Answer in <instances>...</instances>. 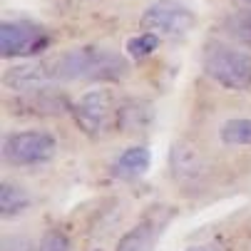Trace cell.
<instances>
[{"instance_id":"14","label":"cell","mask_w":251,"mask_h":251,"mask_svg":"<svg viewBox=\"0 0 251 251\" xmlns=\"http://www.w3.org/2000/svg\"><path fill=\"white\" fill-rule=\"evenodd\" d=\"M38 251H73V244H70V239H67L62 231L50 229V231H45V236L40 239Z\"/></svg>"},{"instance_id":"8","label":"cell","mask_w":251,"mask_h":251,"mask_svg":"<svg viewBox=\"0 0 251 251\" xmlns=\"http://www.w3.org/2000/svg\"><path fill=\"white\" fill-rule=\"evenodd\" d=\"M150 162H152V157L145 147H129L120 154V159L115 164V172L122 179H137L150 169Z\"/></svg>"},{"instance_id":"2","label":"cell","mask_w":251,"mask_h":251,"mask_svg":"<svg viewBox=\"0 0 251 251\" xmlns=\"http://www.w3.org/2000/svg\"><path fill=\"white\" fill-rule=\"evenodd\" d=\"M204 73L226 90H249L251 55L224 43H209L204 48Z\"/></svg>"},{"instance_id":"9","label":"cell","mask_w":251,"mask_h":251,"mask_svg":"<svg viewBox=\"0 0 251 251\" xmlns=\"http://www.w3.org/2000/svg\"><path fill=\"white\" fill-rule=\"evenodd\" d=\"M219 137L229 147H251V120H226L219 127Z\"/></svg>"},{"instance_id":"4","label":"cell","mask_w":251,"mask_h":251,"mask_svg":"<svg viewBox=\"0 0 251 251\" xmlns=\"http://www.w3.org/2000/svg\"><path fill=\"white\" fill-rule=\"evenodd\" d=\"M50 35L30 20H5L0 25V52L3 57H32L45 52Z\"/></svg>"},{"instance_id":"11","label":"cell","mask_w":251,"mask_h":251,"mask_svg":"<svg viewBox=\"0 0 251 251\" xmlns=\"http://www.w3.org/2000/svg\"><path fill=\"white\" fill-rule=\"evenodd\" d=\"M30 206V197L13 184H3V192H0V209H3V217H15L23 209Z\"/></svg>"},{"instance_id":"7","label":"cell","mask_w":251,"mask_h":251,"mask_svg":"<svg viewBox=\"0 0 251 251\" xmlns=\"http://www.w3.org/2000/svg\"><path fill=\"white\" fill-rule=\"evenodd\" d=\"M162 226H164V222H159L157 217L142 219L132 231H127L120 239L115 251H152L157 239H159V234H162Z\"/></svg>"},{"instance_id":"6","label":"cell","mask_w":251,"mask_h":251,"mask_svg":"<svg viewBox=\"0 0 251 251\" xmlns=\"http://www.w3.org/2000/svg\"><path fill=\"white\" fill-rule=\"evenodd\" d=\"M73 117L87 137H100L112 120V95L107 90L85 92L73 107Z\"/></svg>"},{"instance_id":"5","label":"cell","mask_w":251,"mask_h":251,"mask_svg":"<svg viewBox=\"0 0 251 251\" xmlns=\"http://www.w3.org/2000/svg\"><path fill=\"white\" fill-rule=\"evenodd\" d=\"M139 25L145 32H154L159 38H182L194 27V15L179 3L159 0L145 10Z\"/></svg>"},{"instance_id":"15","label":"cell","mask_w":251,"mask_h":251,"mask_svg":"<svg viewBox=\"0 0 251 251\" xmlns=\"http://www.w3.org/2000/svg\"><path fill=\"white\" fill-rule=\"evenodd\" d=\"M3 251H32V246L25 239H13V241H5Z\"/></svg>"},{"instance_id":"10","label":"cell","mask_w":251,"mask_h":251,"mask_svg":"<svg viewBox=\"0 0 251 251\" xmlns=\"http://www.w3.org/2000/svg\"><path fill=\"white\" fill-rule=\"evenodd\" d=\"M150 120V110L139 102L125 104L122 110L117 112V129L120 132H137L139 127H145Z\"/></svg>"},{"instance_id":"12","label":"cell","mask_w":251,"mask_h":251,"mask_svg":"<svg viewBox=\"0 0 251 251\" xmlns=\"http://www.w3.org/2000/svg\"><path fill=\"white\" fill-rule=\"evenodd\" d=\"M157 48H159V35H154V32H142V35H137V38L127 40V55L134 57V60L150 57Z\"/></svg>"},{"instance_id":"16","label":"cell","mask_w":251,"mask_h":251,"mask_svg":"<svg viewBox=\"0 0 251 251\" xmlns=\"http://www.w3.org/2000/svg\"><path fill=\"white\" fill-rule=\"evenodd\" d=\"M187 251H219V246H214V244H199V246H192Z\"/></svg>"},{"instance_id":"3","label":"cell","mask_w":251,"mask_h":251,"mask_svg":"<svg viewBox=\"0 0 251 251\" xmlns=\"http://www.w3.org/2000/svg\"><path fill=\"white\" fill-rule=\"evenodd\" d=\"M55 150H57V142L50 132L25 129V132H15L5 139L3 157L8 164L30 167V164H43V162L52 159Z\"/></svg>"},{"instance_id":"17","label":"cell","mask_w":251,"mask_h":251,"mask_svg":"<svg viewBox=\"0 0 251 251\" xmlns=\"http://www.w3.org/2000/svg\"><path fill=\"white\" fill-rule=\"evenodd\" d=\"M241 3H251V0H241Z\"/></svg>"},{"instance_id":"13","label":"cell","mask_w":251,"mask_h":251,"mask_svg":"<svg viewBox=\"0 0 251 251\" xmlns=\"http://www.w3.org/2000/svg\"><path fill=\"white\" fill-rule=\"evenodd\" d=\"M226 30L244 45H251V10H239L226 18Z\"/></svg>"},{"instance_id":"1","label":"cell","mask_w":251,"mask_h":251,"mask_svg":"<svg viewBox=\"0 0 251 251\" xmlns=\"http://www.w3.org/2000/svg\"><path fill=\"white\" fill-rule=\"evenodd\" d=\"M50 73L55 82L70 80H120L127 70V62L110 50L100 48H80L62 52L60 57L50 60Z\"/></svg>"}]
</instances>
